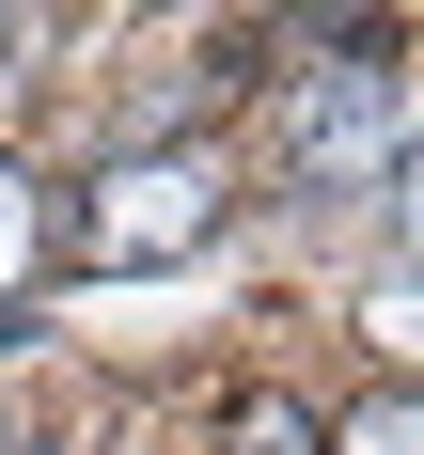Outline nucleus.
<instances>
[{
  "label": "nucleus",
  "mask_w": 424,
  "mask_h": 455,
  "mask_svg": "<svg viewBox=\"0 0 424 455\" xmlns=\"http://www.w3.org/2000/svg\"><path fill=\"white\" fill-rule=\"evenodd\" d=\"M409 440H424V424H409V393H377V409L346 424V455H409Z\"/></svg>",
  "instance_id": "5"
},
{
  "label": "nucleus",
  "mask_w": 424,
  "mask_h": 455,
  "mask_svg": "<svg viewBox=\"0 0 424 455\" xmlns=\"http://www.w3.org/2000/svg\"><path fill=\"white\" fill-rule=\"evenodd\" d=\"M16 47H32V16H0V79H16Z\"/></svg>",
  "instance_id": "6"
},
{
  "label": "nucleus",
  "mask_w": 424,
  "mask_h": 455,
  "mask_svg": "<svg viewBox=\"0 0 424 455\" xmlns=\"http://www.w3.org/2000/svg\"><path fill=\"white\" fill-rule=\"evenodd\" d=\"M283 157H299V188L409 173V79H393V63H315V79L283 94Z\"/></svg>",
  "instance_id": "2"
},
{
  "label": "nucleus",
  "mask_w": 424,
  "mask_h": 455,
  "mask_svg": "<svg viewBox=\"0 0 424 455\" xmlns=\"http://www.w3.org/2000/svg\"><path fill=\"white\" fill-rule=\"evenodd\" d=\"M236 455H315V424L283 409V393H252V409H236Z\"/></svg>",
  "instance_id": "4"
},
{
  "label": "nucleus",
  "mask_w": 424,
  "mask_h": 455,
  "mask_svg": "<svg viewBox=\"0 0 424 455\" xmlns=\"http://www.w3.org/2000/svg\"><path fill=\"white\" fill-rule=\"evenodd\" d=\"M16 283H32V173L0 157V299H16Z\"/></svg>",
  "instance_id": "3"
},
{
  "label": "nucleus",
  "mask_w": 424,
  "mask_h": 455,
  "mask_svg": "<svg viewBox=\"0 0 424 455\" xmlns=\"http://www.w3.org/2000/svg\"><path fill=\"white\" fill-rule=\"evenodd\" d=\"M220 157H204V141H157V157H126V173H94L79 188V267H173V251H204V235H220Z\"/></svg>",
  "instance_id": "1"
}]
</instances>
